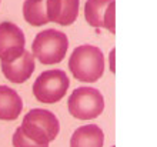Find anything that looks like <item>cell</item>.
<instances>
[{
  "mask_svg": "<svg viewBox=\"0 0 157 147\" xmlns=\"http://www.w3.org/2000/svg\"><path fill=\"white\" fill-rule=\"evenodd\" d=\"M69 69L80 82L94 83L104 73V56L96 46H78L69 59Z\"/></svg>",
  "mask_w": 157,
  "mask_h": 147,
  "instance_id": "obj_1",
  "label": "cell"
},
{
  "mask_svg": "<svg viewBox=\"0 0 157 147\" xmlns=\"http://www.w3.org/2000/svg\"><path fill=\"white\" fill-rule=\"evenodd\" d=\"M26 137L39 144H49L57 137L60 123L57 117L44 109H33L23 118L20 126Z\"/></svg>",
  "mask_w": 157,
  "mask_h": 147,
  "instance_id": "obj_2",
  "label": "cell"
},
{
  "mask_svg": "<svg viewBox=\"0 0 157 147\" xmlns=\"http://www.w3.org/2000/svg\"><path fill=\"white\" fill-rule=\"evenodd\" d=\"M69 47L67 36L63 32L47 29L40 32L32 44V53L43 64H56L64 59Z\"/></svg>",
  "mask_w": 157,
  "mask_h": 147,
  "instance_id": "obj_3",
  "label": "cell"
},
{
  "mask_svg": "<svg viewBox=\"0 0 157 147\" xmlns=\"http://www.w3.org/2000/svg\"><path fill=\"white\" fill-rule=\"evenodd\" d=\"M69 113L78 120H91L99 117L104 110V99L97 89L77 87L67 102Z\"/></svg>",
  "mask_w": 157,
  "mask_h": 147,
  "instance_id": "obj_4",
  "label": "cell"
},
{
  "mask_svg": "<svg viewBox=\"0 0 157 147\" xmlns=\"http://www.w3.org/2000/svg\"><path fill=\"white\" fill-rule=\"evenodd\" d=\"M69 84V77L63 70H47L36 79L33 84V94L41 103H57L66 96Z\"/></svg>",
  "mask_w": 157,
  "mask_h": 147,
  "instance_id": "obj_5",
  "label": "cell"
},
{
  "mask_svg": "<svg viewBox=\"0 0 157 147\" xmlns=\"http://www.w3.org/2000/svg\"><path fill=\"white\" fill-rule=\"evenodd\" d=\"M26 37L20 27L12 21L0 23V60L10 63L21 56L25 52Z\"/></svg>",
  "mask_w": 157,
  "mask_h": 147,
  "instance_id": "obj_6",
  "label": "cell"
},
{
  "mask_svg": "<svg viewBox=\"0 0 157 147\" xmlns=\"http://www.w3.org/2000/svg\"><path fill=\"white\" fill-rule=\"evenodd\" d=\"M114 7L116 0H87L84 4V17L96 29H107L114 34Z\"/></svg>",
  "mask_w": 157,
  "mask_h": 147,
  "instance_id": "obj_7",
  "label": "cell"
},
{
  "mask_svg": "<svg viewBox=\"0 0 157 147\" xmlns=\"http://www.w3.org/2000/svg\"><path fill=\"white\" fill-rule=\"evenodd\" d=\"M80 0H46L49 21L60 26H70L78 16Z\"/></svg>",
  "mask_w": 157,
  "mask_h": 147,
  "instance_id": "obj_8",
  "label": "cell"
},
{
  "mask_svg": "<svg viewBox=\"0 0 157 147\" xmlns=\"http://www.w3.org/2000/svg\"><path fill=\"white\" fill-rule=\"evenodd\" d=\"M0 66H2V72H3L4 77L12 83L20 84V83L29 80V77L34 72V57L30 52L25 50L17 60L10 61V63L2 61Z\"/></svg>",
  "mask_w": 157,
  "mask_h": 147,
  "instance_id": "obj_9",
  "label": "cell"
},
{
  "mask_svg": "<svg viewBox=\"0 0 157 147\" xmlns=\"http://www.w3.org/2000/svg\"><path fill=\"white\" fill-rule=\"evenodd\" d=\"M23 102L20 96L7 86H0V120L12 122L20 116Z\"/></svg>",
  "mask_w": 157,
  "mask_h": 147,
  "instance_id": "obj_10",
  "label": "cell"
},
{
  "mask_svg": "<svg viewBox=\"0 0 157 147\" xmlns=\"http://www.w3.org/2000/svg\"><path fill=\"white\" fill-rule=\"evenodd\" d=\"M104 134L96 124L78 127L70 139V147H103Z\"/></svg>",
  "mask_w": 157,
  "mask_h": 147,
  "instance_id": "obj_11",
  "label": "cell"
},
{
  "mask_svg": "<svg viewBox=\"0 0 157 147\" xmlns=\"http://www.w3.org/2000/svg\"><path fill=\"white\" fill-rule=\"evenodd\" d=\"M23 16L29 25L36 26V27H40V26L49 23L46 0H25Z\"/></svg>",
  "mask_w": 157,
  "mask_h": 147,
  "instance_id": "obj_12",
  "label": "cell"
},
{
  "mask_svg": "<svg viewBox=\"0 0 157 147\" xmlns=\"http://www.w3.org/2000/svg\"><path fill=\"white\" fill-rule=\"evenodd\" d=\"M13 146L14 147H49V144H39L34 143L33 140H30L29 137H26L25 133L21 131V129H16L14 134H13Z\"/></svg>",
  "mask_w": 157,
  "mask_h": 147,
  "instance_id": "obj_13",
  "label": "cell"
},
{
  "mask_svg": "<svg viewBox=\"0 0 157 147\" xmlns=\"http://www.w3.org/2000/svg\"><path fill=\"white\" fill-rule=\"evenodd\" d=\"M110 63H112L110 69H112V72H114V50L110 53Z\"/></svg>",
  "mask_w": 157,
  "mask_h": 147,
  "instance_id": "obj_14",
  "label": "cell"
},
{
  "mask_svg": "<svg viewBox=\"0 0 157 147\" xmlns=\"http://www.w3.org/2000/svg\"><path fill=\"white\" fill-rule=\"evenodd\" d=\"M113 147H114V146H113Z\"/></svg>",
  "mask_w": 157,
  "mask_h": 147,
  "instance_id": "obj_15",
  "label": "cell"
}]
</instances>
